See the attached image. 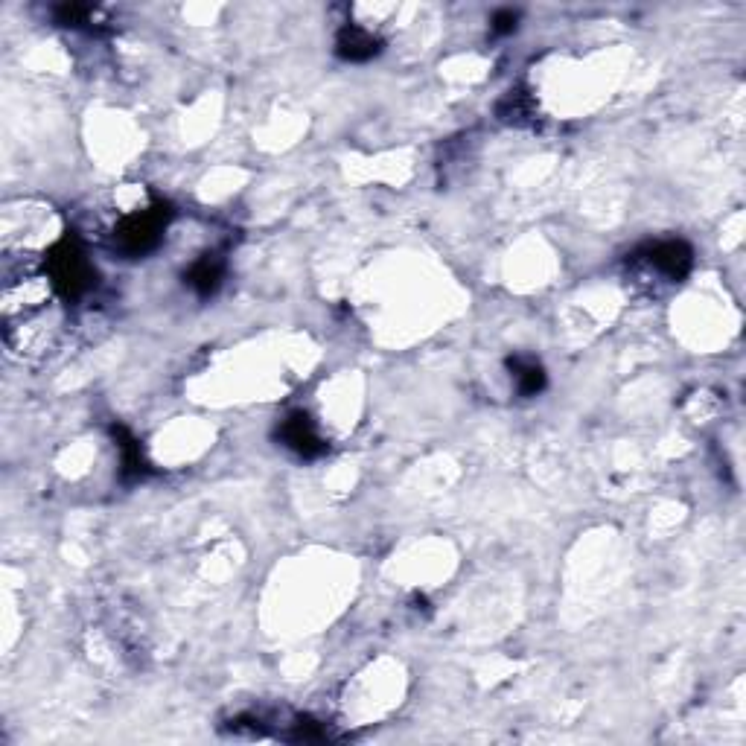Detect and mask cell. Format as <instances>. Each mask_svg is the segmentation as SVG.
Segmentation results:
<instances>
[{"instance_id":"6da1fadb","label":"cell","mask_w":746,"mask_h":746,"mask_svg":"<svg viewBox=\"0 0 746 746\" xmlns=\"http://www.w3.org/2000/svg\"><path fill=\"white\" fill-rule=\"evenodd\" d=\"M62 237V219L50 204L9 202L3 207V257H44Z\"/></svg>"},{"instance_id":"7a4b0ae2","label":"cell","mask_w":746,"mask_h":746,"mask_svg":"<svg viewBox=\"0 0 746 746\" xmlns=\"http://www.w3.org/2000/svg\"><path fill=\"white\" fill-rule=\"evenodd\" d=\"M639 263L645 266L647 272H653L656 277L668 280V283H677L685 274L691 272V263H694V251L679 242V239H665V242H656V245H647L645 251L639 254Z\"/></svg>"},{"instance_id":"3957f363","label":"cell","mask_w":746,"mask_h":746,"mask_svg":"<svg viewBox=\"0 0 746 746\" xmlns=\"http://www.w3.org/2000/svg\"><path fill=\"white\" fill-rule=\"evenodd\" d=\"M277 438L283 441V446H289L292 452H298L301 458H318V455L327 452V441L318 435L315 423L309 420V414H304V411H292L280 423Z\"/></svg>"},{"instance_id":"277c9868","label":"cell","mask_w":746,"mask_h":746,"mask_svg":"<svg viewBox=\"0 0 746 746\" xmlns=\"http://www.w3.org/2000/svg\"><path fill=\"white\" fill-rule=\"evenodd\" d=\"M379 50H382L379 35H373L371 30H365L359 24H347L336 35V53L347 62H368Z\"/></svg>"},{"instance_id":"5b68a950","label":"cell","mask_w":746,"mask_h":746,"mask_svg":"<svg viewBox=\"0 0 746 746\" xmlns=\"http://www.w3.org/2000/svg\"><path fill=\"white\" fill-rule=\"evenodd\" d=\"M508 368L513 382H516V391L522 397H537L545 388V371L537 359H531V356H513V359H508Z\"/></svg>"},{"instance_id":"8992f818","label":"cell","mask_w":746,"mask_h":746,"mask_svg":"<svg viewBox=\"0 0 746 746\" xmlns=\"http://www.w3.org/2000/svg\"><path fill=\"white\" fill-rule=\"evenodd\" d=\"M225 274V263L216 254H204L193 263V269L187 272V283L199 292V295H213L222 283Z\"/></svg>"},{"instance_id":"52a82bcc","label":"cell","mask_w":746,"mask_h":746,"mask_svg":"<svg viewBox=\"0 0 746 746\" xmlns=\"http://www.w3.org/2000/svg\"><path fill=\"white\" fill-rule=\"evenodd\" d=\"M111 432H114L117 449H120V455H123V475H126V478H140V475L146 473V461H143V455H140V443H137L123 426H114Z\"/></svg>"},{"instance_id":"ba28073f","label":"cell","mask_w":746,"mask_h":746,"mask_svg":"<svg viewBox=\"0 0 746 746\" xmlns=\"http://www.w3.org/2000/svg\"><path fill=\"white\" fill-rule=\"evenodd\" d=\"M516 21H519V15H516V12L502 9V12H496V15H493V30H496L499 35H508L516 30Z\"/></svg>"}]
</instances>
